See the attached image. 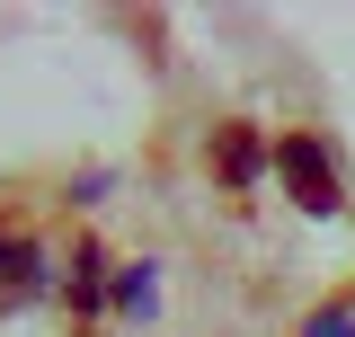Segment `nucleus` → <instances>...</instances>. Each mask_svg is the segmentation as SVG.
I'll return each mask as SVG.
<instances>
[{
    "instance_id": "nucleus-3",
    "label": "nucleus",
    "mask_w": 355,
    "mask_h": 337,
    "mask_svg": "<svg viewBox=\"0 0 355 337\" xmlns=\"http://www.w3.org/2000/svg\"><path fill=\"white\" fill-rule=\"evenodd\" d=\"M71 302H80V311L98 302V249H80V257H71Z\"/></svg>"
},
{
    "instance_id": "nucleus-6",
    "label": "nucleus",
    "mask_w": 355,
    "mask_h": 337,
    "mask_svg": "<svg viewBox=\"0 0 355 337\" xmlns=\"http://www.w3.org/2000/svg\"><path fill=\"white\" fill-rule=\"evenodd\" d=\"M311 337H355V311H320V320H311Z\"/></svg>"
},
{
    "instance_id": "nucleus-2",
    "label": "nucleus",
    "mask_w": 355,
    "mask_h": 337,
    "mask_svg": "<svg viewBox=\"0 0 355 337\" xmlns=\"http://www.w3.org/2000/svg\"><path fill=\"white\" fill-rule=\"evenodd\" d=\"M36 293H44V249L0 231V302H36Z\"/></svg>"
},
{
    "instance_id": "nucleus-4",
    "label": "nucleus",
    "mask_w": 355,
    "mask_h": 337,
    "mask_svg": "<svg viewBox=\"0 0 355 337\" xmlns=\"http://www.w3.org/2000/svg\"><path fill=\"white\" fill-rule=\"evenodd\" d=\"M222 168H231V178H258V142H249V133H231V142H222Z\"/></svg>"
},
{
    "instance_id": "nucleus-1",
    "label": "nucleus",
    "mask_w": 355,
    "mask_h": 337,
    "mask_svg": "<svg viewBox=\"0 0 355 337\" xmlns=\"http://www.w3.org/2000/svg\"><path fill=\"white\" fill-rule=\"evenodd\" d=\"M275 168L293 178V196H302L311 213H329V205H338V168H329V151H320V142H302V133H293V142L275 151Z\"/></svg>"
},
{
    "instance_id": "nucleus-5",
    "label": "nucleus",
    "mask_w": 355,
    "mask_h": 337,
    "mask_svg": "<svg viewBox=\"0 0 355 337\" xmlns=\"http://www.w3.org/2000/svg\"><path fill=\"white\" fill-rule=\"evenodd\" d=\"M116 302H125V311H151V266H133L125 284H116Z\"/></svg>"
}]
</instances>
